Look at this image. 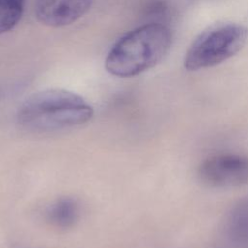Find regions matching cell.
I'll use <instances>...</instances> for the list:
<instances>
[{"instance_id":"obj_7","label":"cell","mask_w":248,"mask_h":248,"mask_svg":"<svg viewBox=\"0 0 248 248\" xmlns=\"http://www.w3.org/2000/svg\"><path fill=\"white\" fill-rule=\"evenodd\" d=\"M78 217V202L72 198H60L55 201L47 210L50 223L58 228H69Z\"/></svg>"},{"instance_id":"obj_4","label":"cell","mask_w":248,"mask_h":248,"mask_svg":"<svg viewBox=\"0 0 248 248\" xmlns=\"http://www.w3.org/2000/svg\"><path fill=\"white\" fill-rule=\"evenodd\" d=\"M201 180L217 188L248 184V157L238 154H218L204 160L199 168Z\"/></svg>"},{"instance_id":"obj_3","label":"cell","mask_w":248,"mask_h":248,"mask_svg":"<svg viewBox=\"0 0 248 248\" xmlns=\"http://www.w3.org/2000/svg\"><path fill=\"white\" fill-rule=\"evenodd\" d=\"M248 41V29L229 23L210 28L199 35L185 53L184 68L188 71L217 66L237 54Z\"/></svg>"},{"instance_id":"obj_5","label":"cell","mask_w":248,"mask_h":248,"mask_svg":"<svg viewBox=\"0 0 248 248\" xmlns=\"http://www.w3.org/2000/svg\"><path fill=\"white\" fill-rule=\"evenodd\" d=\"M93 0H36L37 19L49 27L70 25L84 16Z\"/></svg>"},{"instance_id":"obj_8","label":"cell","mask_w":248,"mask_h":248,"mask_svg":"<svg viewBox=\"0 0 248 248\" xmlns=\"http://www.w3.org/2000/svg\"><path fill=\"white\" fill-rule=\"evenodd\" d=\"M24 0H0V35L12 30L20 20Z\"/></svg>"},{"instance_id":"obj_1","label":"cell","mask_w":248,"mask_h":248,"mask_svg":"<svg viewBox=\"0 0 248 248\" xmlns=\"http://www.w3.org/2000/svg\"><path fill=\"white\" fill-rule=\"evenodd\" d=\"M172 35L162 23H147L122 36L109 49L105 68L112 76L131 78L156 66L169 52Z\"/></svg>"},{"instance_id":"obj_2","label":"cell","mask_w":248,"mask_h":248,"mask_svg":"<svg viewBox=\"0 0 248 248\" xmlns=\"http://www.w3.org/2000/svg\"><path fill=\"white\" fill-rule=\"evenodd\" d=\"M93 115L91 106L79 95L61 88L33 93L21 104L17 118L35 131H54L86 123Z\"/></svg>"},{"instance_id":"obj_6","label":"cell","mask_w":248,"mask_h":248,"mask_svg":"<svg viewBox=\"0 0 248 248\" xmlns=\"http://www.w3.org/2000/svg\"><path fill=\"white\" fill-rule=\"evenodd\" d=\"M225 236L233 248H248V195L230 211L225 222Z\"/></svg>"}]
</instances>
